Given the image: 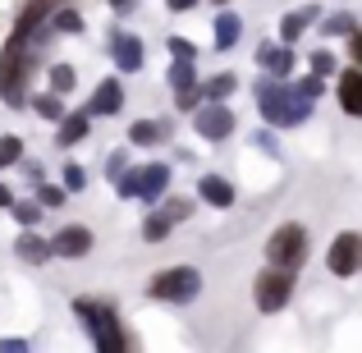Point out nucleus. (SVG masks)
<instances>
[{"mask_svg": "<svg viewBox=\"0 0 362 353\" xmlns=\"http://www.w3.org/2000/svg\"><path fill=\"white\" fill-rule=\"evenodd\" d=\"M298 92H303V97H312V101H317L321 92H326V74H317V69H312L308 79H298Z\"/></svg>", "mask_w": 362, "mask_h": 353, "instance_id": "obj_33", "label": "nucleus"}, {"mask_svg": "<svg viewBox=\"0 0 362 353\" xmlns=\"http://www.w3.org/2000/svg\"><path fill=\"white\" fill-rule=\"evenodd\" d=\"M18 166H23L28 179H42V166H37V161H18Z\"/></svg>", "mask_w": 362, "mask_h": 353, "instance_id": "obj_40", "label": "nucleus"}, {"mask_svg": "<svg viewBox=\"0 0 362 353\" xmlns=\"http://www.w3.org/2000/svg\"><path fill=\"white\" fill-rule=\"evenodd\" d=\"M160 207H165V212H170V216H175V221H179V225H184V221H188V216H193V197H165V202H160Z\"/></svg>", "mask_w": 362, "mask_h": 353, "instance_id": "obj_31", "label": "nucleus"}, {"mask_svg": "<svg viewBox=\"0 0 362 353\" xmlns=\"http://www.w3.org/2000/svg\"><path fill=\"white\" fill-rule=\"evenodd\" d=\"M9 202H14V193H9V188L0 184V207H9Z\"/></svg>", "mask_w": 362, "mask_h": 353, "instance_id": "obj_42", "label": "nucleus"}, {"mask_svg": "<svg viewBox=\"0 0 362 353\" xmlns=\"http://www.w3.org/2000/svg\"><path fill=\"white\" fill-rule=\"evenodd\" d=\"M358 28V18L349 9H335V14H321V37H349Z\"/></svg>", "mask_w": 362, "mask_h": 353, "instance_id": "obj_24", "label": "nucleus"}, {"mask_svg": "<svg viewBox=\"0 0 362 353\" xmlns=\"http://www.w3.org/2000/svg\"><path fill=\"white\" fill-rule=\"evenodd\" d=\"M64 188H69V193H83V188H88V170L69 161V166H64Z\"/></svg>", "mask_w": 362, "mask_h": 353, "instance_id": "obj_34", "label": "nucleus"}, {"mask_svg": "<svg viewBox=\"0 0 362 353\" xmlns=\"http://www.w3.org/2000/svg\"><path fill=\"white\" fill-rule=\"evenodd\" d=\"M193 129H197V138H206V142H225L239 129V120H234V110L225 106V101H202V106L193 110Z\"/></svg>", "mask_w": 362, "mask_h": 353, "instance_id": "obj_8", "label": "nucleus"}, {"mask_svg": "<svg viewBox=\"0 0 362 353\" xmlns=\"http://www.w3.org/2000/svg\"><path fill=\"white\" fill-rule=\"evenodd\" d=\"M110 9H115V14H129V9H138V0H110Z\"/></svg>", "mask_w": 362, "mask_h": 353, "instance_id": "obj_41", "label": "nucleus"}, {"mask_svg": "<svg viewBox=\"0 0 362 353\" xmlns=\"http://www.w3.org/2000/svg\"><path fill=\"white\" fill-rule=\"evenodd\" d=\"M51 28H55L60 37H74V33H83V14L74 9V0H69V5H60V9L51 14Z\"/></svg>", "mask_w": 362, "mask_h": 353, "instance_id": "obj_26", "label": "nucleus"}, {"mask_svg": "<svg viewBox=\"0 0 362 353\" xmlns=\"http://www.w3.org/2000/svg\"><path fill=\"white\" fill-rule=\"evenodd\" d=\"M165 193H170V166L165 161L138 166V202H160Z\"/></svg>", "mask_w": 362, "mask_h": 353, "instance_id": "obj_11", "label": "nucleus"}, {"mask_svg": "<svg viewBox=\"0 0 362 353\" xmlns=\"http://www.w3.org/2000/svg\"><path fill=\"white\" fill-rule=\"evenodd\" d=\"M18 161H23V138H14V133H5V138H0V170L18 166Z\"/></svg>", "mask_w": 362, "mask_h": 353, "instance_id": "obj_28", "label": "nucleus"}, {"mask_svg": "<svg viewBox=\"0 0 362 353\" xmlns=\"http://www.w3.org/2000/svg\"><path fill=\"white\" fill-rule=\"evenodd\" d=\"M74 83H78V74H74V64H51V92H74Z\"/></svg>", "mask_w": 362, "mask_h": 353, "instance_id": "obj_30", "label": "nucleus"}, {"mask_svg": "<svg viewBox=\"0 0 362 353\" xmlns=\"http://www.w3.org/2000/svg\"><path fill=\"white\" fill-rule=\"evenodd\" d=\"M165 51L179 55V60H197V46L188 42V37H165Z\"/></svg>", "mask_w": 362, "mask_h": 353, "instance_id": "obj_32", "label": "nucleus"}, {"mask_svg": "<svg viewBox=\"0 0 362 353\" xmlns=\"http://www.w3.org/2000/svg\"><path fill=\"white\" fill-rule=\"evenodd\" d=\"M165 83H170V92H188V88H197V69H193V60H179V55H170Z\"/></svg>", "mask_w": 362, "mask_h": 353, "instance_id": "obj_21", "label": "nucleus"}, {"mask_svg": "<svg viewBox=\"0 0 362 353\" xmlns=\"http://www.w3.org/2000/svg\"><path fill=\"white\" fill-rule=\"evenodd\" d=\"M51 37H60L51 23L33 28V33H14L9 28L5 46H0V101L9 110H23L28 106V83H33L37 64H42V51Z\"/></svg>", "mask_w": 362, "mask_h": 353, "instance_id": "obj_1", "label": "nucleus"}, {"mask_svg": "<svg viewBox=\"0 0 362 353\" xmlns=\"http://www.w3.org/2000/svg\"><path fill=\"white\" fill-rule=\"evenodd\" d=\"M119 110H124V83L119 79H101L97 88H92V97H88V115L106 120V115H119Z\"/></svg>", "mask_w": 362, "mask_h": 353, "instance_id": "obj_10", "label": "nucleus"}, {"mask_svg": "<svg viewBox=\"0 0 362 353\" xmlns=\"http://www.w3.org/2000/svg\"><path fill=\"white\" fill-rule=\"evenodd\" d=\"M175 216L165 212V207H156V212L147 216V221H142V238H147V243H160V238H170V230H175Z\"/></svg>", "mask_w": 362, "mask_h": 353, "instance_id": "obj_22", "label": "nucleus"}, {"mask_svg": "<svg viewBox=\"0 0 362 353\" xmlns=\"http://www.w3.org/2000/svg\"><path fill=\"white\" fill-rule=\"evenodd\" d=\"M28 340H0V353H23Z\"/></svg>", "mask_w": 362, "mask_h": 353, "instance_id": "obj_38", "label": "nucleus"}, {"mask_svg": "<svg viewBox=\"0 0 362 353\" xmlns=\"http://www.w3.org/2000/svg\"><path fill=\"white\" fill-rule=\"evenodd\" d=\"M74 317L83 321L88 340H92V345H97L101 353H124V349H133V335L124 330L119 312L110 308V303H97V299H74Z\"/></svg>", "mask_w": 362, "mask_h": 353, "instance_id": "obj_3", "label": "nucleus"}, {"mask_svg": "<svg viewBox=\"0 0 362 353\" xmlns=\"http://www.w3.org/2000/svg\"><path fill=\"white\" fill-rule=\"evenodd\" d=\"M326 271L339 275V280H349V275L362 271V234L344 230V234L330 238V248H326Z\"/></svg>", "mask_w": 362, "mask_h": 353, "instance_id": "obj_7", "label": "nucleus"}, {"mask_svg": "<svg viewBox=\"0 0 362 353\" xmlns=\"http://www.w3.org/2000/svg\"><path fill=\"white\" fill-rule=\"evenodd\" d=\"M293 64H298V55H293L289 42H271V46H262V51H257V69H266L271 79H289Z\"/></svg>", "mask_w": 362, "mask_h": 353, "instance_id": "obj_13", "label": "nucleus"}, {"mask_svg": "<svg viewBox=\"0 0 362 353\" xmlns=\"http://www.w3.org/2000/svg\"><path fill=\"white\" fill-rule=\"evenodd\" d=\"M88 133H92L88 110H69V115L55 124V142H60V147H78V142H88Z\"/></svg>", "mask_w": 362, "mask_h": 353, "instance_id": "obj_17", "label": "nucleus"}, {"mask_svg": "<svg viewBox=\"0 0 362 353\" xmlns=\"http://www.w3.org/2000/svg\"><path fill=\"white\" fill-rule=\"evenodd\" d=\"M124 170H129V151H110V161H106V175H110V179H119Z\"/></svg>", "mask_w": 362, "mask_h": 353, "instance_id": "obj_36", "label": "nucleus"}, {"mask_svg": "<svg viewBox=\"0 0 362 353\" xmlns=\"http://www.w3.org/2000/svg\"><path fill=\"white\" fill-rule=\"evenodd\" d=\"M335 97H339V110H344L349 120H362V64H354V69L339 74Z\"/></svg>", "mask_w": 362, "mask_h": 353, "instance_id": "obj_15", "label": "nucleus"}, {"mask_svg": "<svg viewBox=\"0 0 362 353\" xmlns=\"http://www.w3.org/2000/svg\"><path fill=\"white\" fill-rule=\"evenodd\" d=\"M9 212H14V221L23 225V230H33V225L42 221V212H46V207H42V202L33 197V202H9Z\"/></svg>", "mask_w": 362, "mask_h": 353, "instance_id": "obj_27", "label": "nucleus"}, {"mask_svg": "<svg viewBox=\"0 0 362 353\" xmlns=\"http://www.w3.org/2000/svg\"><path fill=\"white\" fill-rule=\"evenodd\" d=\"M257 110H262V120L271 124V129H298V124H308L312 120V106L317 101L312 97H303L298 92V83H289V79H257Z\"/></svg>", "mask_w": 362, "mask_h": 353, "instance_id": "obj_2", "label": "nucleus"}, {"mask_svg": "<svg viewBox=\"0 0 362 353\" xmlns=\"http://www.w3.org/2000/svg\"><path fill=\"white\" fill-rule=\"evenodd\" d=\"M92 230L88 225H64V230H55V238H51V253L55 257H64V262H78V257H88L92 253Z\"/></svg>", "mask_w": 362, "mask_h": 353, "instance_id": "obj_9", "label": "nucleus"}, {"mask_svg": "<svg viewBox=\"0 0 362 353\" xmlns=\"http://www.w3.org/2000/svg\"><path fill=\"white\" fill-rule=\"evenodd\" d=\"M14 253H18V262H28V266H42L46 257H55V253H51V238H42V234H33V230L18 234Z\"/></svg>", "mask_w": 362, "mask_h": 353, "instance_id": "obj_20", "label": "nucleus"}, {"mask_svg": "<svg viewBox=\"0 0 362 353\" xmlns=\"http://www.w3.org/2000/svg\"><path fill=\"white\" fill-rule=\"evenodd\" d=\"M175 124L170 120H133L129 124V142L133 147H156V142H170Z\"/></svg>", "mask_w": 362, "mask_h": 353, "instance_id": "obj_18", "label": "nucleus"}, {"mask_svg": "<svg viewBox=\"0 0 362 353\" xmlns=\"http://www.w3.org/2000/svg\"><path fill=\"white\" fill-rule=\"evenodd\" d=\"M64 197H69L64 184H46V179H37V202H42V207H64Z\"/></svg>", "mask_w": 362, "mask_h": 353, "instance_id": "obj_29", "label": "nucleus"}, {"mask_svg": "<svg viewBox=\"0 0 362 353\" xmlns=\"http://www.w3.org/2000/svg\"><path fill=\"white\" fill-rule=\"evenodd\" d=\"M110 60H115L119 74H138L142 60H147V51H142V42L133 33H115L110 37Z\"/></svg>", "mask_w": 362, "mask_h": 353, "instance_id": "obj_12", "label": "nucleus"}, {"mask_svg": "<svg viewBox=\"0 0 362 353\" xmlns=\"http://www.w3.org/2000/svg\"><path fill=\"white\" fill-rule=\"evenodd\" d=\"M211 5H230V0H211Z\"/></svg>", "mask_w": 362, "mask_h": 353, "instance_id": "obj_43", "label": "nucleus"}, {"mask_svg": "<svg viewBox=\"0 0 362 353\" xmlns=\"http://www.w3.org/2000/svg\"><path fill=\"white\" fill-rule=\"evenodd\" d=\"M28 106H33L46 124H60L64 115H69V110H64V101H60V92H42V97H33Z\"/></svg>", "mask_w": 362, "mask_h": 353, "instance_id": "obj_23", "label": "nucleus"}, {"mask_svg": "<svg viewBox=\"0 0 362 353\" xmlns=\"http://www.w3.org/2000/svg\"><path fill=\"white\" fill-rule=\"evenodd\" d=\"M234 88H239V79H234V74H216V79L202 83V101H230Z\"/></svg>", "mask_w": 362, "mask_h": 353, "instance_id": "obj_25", "label": "nucleus"}, {"mask_svg": "<svg viewBox=\"0 0 362 353\" xmlns=\"http://www.w3.org/2000/svg\"><path fill=\"white\" fill-rule=\"evenodd\" d=\"M266 262L271 266H284V271H298L303 262H308V230H303L298 221H284V225H275L271 230V238H266Z\"/></svg>", "mask_w": 362, "mask_h": 353, "instance_id": "obj_5", "label": "nucleus"}, {"mask_svg": "<svg viewBox=\"0 0 362 353\" xmlns=\"http://www.w3.org/2000/svg\"><path fill=\"white\" fill-rule=\"evenodd\" d=\"M289 299H293V271H284V266H271L266 262V271L252 280V303H257V312H284L289 308Z\"/></svg>", "mask_w": 362, "mask_h": 353, "instance_id": "obj_6", "label": "nucleus"}, {"mask_svg": "<svg viewBox=\"0 0 362 353\" xmlns=\"http://www.w3.org/2000/svg\"><path fill=\"white\" fill-rule=\"evenodd\" d=\"M197 197H202L206 207H216V212H230L239 193H234V184L225 175H202L197 179Z\"/></svg>", "mask_w": 362, "mask_h": 353, "instance_id": "obj_16", "label": "nucleus"}, {"mask_svg": "<svg viewBox=\"0 0 362 353\" xmlns=\"http://www.w3.org/2000/svg\"><path fill=\"white\" fill-rule=\"evenodd\" d=\"M165 5H170V14H188V9H193L197 0H165Z\"/></svg>", "mask_w": 362, "mask_h": 353, "instance_id": "obj_39", "label": "nucleus"}, {"mask_svg": "<svg viewBox=\"0 0 362 353\" xmlns=\"http://www.w3.org/2000/svg\"><path fill=\"white\" fill-rule=\"evenodd\" d=\"M321 23V5L317 0H308V5H298V9H289V14L280 18V42H298L303 33H308V28H317Z\"/></svg>", "mask_w": 362, "mask_h": 353, "instance_id": "obj_14", "label": "nucleus"}, {"mask_svg": "<svg viewBox=\"0 0 362 353\" xmlns=\"http://www.w3.org/2000/svg\"><path fill=\"white\" fill-rule=\"evenodd\" d=\"M147 294L156 303L184 308V303H193L197 294H202V271H197V266H165V271H156L147 280Z\"/></svg>", "mask_w": 362, "mask_h": 353, "instance_id": "obj_4", "label": "nucleus"}, {"mask_svg": "<svg viewBox=\"0 0 362 353\" xmlns=\"http://www.w3.org/2000/svg\"><path fill=\"white\" fill-rule=\"evenodd\" d=\"M349 60L362 64V28H354V33H349Z\"/></svg>", "mask_w": 362, "mask_h": 353, "instance_id": "obj_37", "label": "nucleus"}, {"mask_svg": "<svg viewBox=\"0 0 362 353\" xmlns=\"http://www.w3.org/2000/svg\"><path fill=\"white\" fill-rule=\"evenodd\" d=\"M211 33H216V51H234L239 37H243V18L234 14V9H225V14H216Z\"/></svg>", "mask_w": 362, "mask_h": 353, "instance_id": "obj_19", "label": "nucleus"}, {"mask_svg": "<svg viewBox=\"0 0 362 353\" xmlns=\"http://www.w3.org/2000/svg\"><path fill=\"white\" fill-rule=\"evenodd\" d=\"M312 69H317V74H335L339 69V60H335V51H321V46H317V51H312Z\"/></svg>", "mask_w": 362, "mask_h": 353, "instance_id": "obj_35", "label": "nucleus"}]
</instances>
